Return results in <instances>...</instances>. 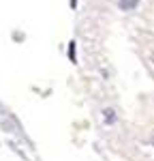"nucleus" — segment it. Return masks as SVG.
<instances>
[{
	"instance_id": "f257e3e1",
	"label": "nucleus",
	"mask_w": 154,
	"mask_h": 161,
	"mask_svg": "<svg viewBox=\"0 0 154 161\" xmlns=\"http://www.w3.org/2000/svg\"><path fill=\"white\" fill-rule=\"evenodd\" d=\"M137 7V0H120V9L122 11H131Z\"/></svg>"
},
{
	"instance_id": "f03ea898",
	"label": "nucleus",
	"mask_w": 154,
	"mask_h": 161,
	"mask_svg": "<svg viewBox=\"0 0 154 161\" xmlns=\"http://www.w3.org/2000/svg\"><path fill=\"white\" fill-rule=\"evenodd\" d=\"M105 114H107V116H105V118H107V123H114V112H111V110H107Z\"/></svg>"
}]
</instances>
